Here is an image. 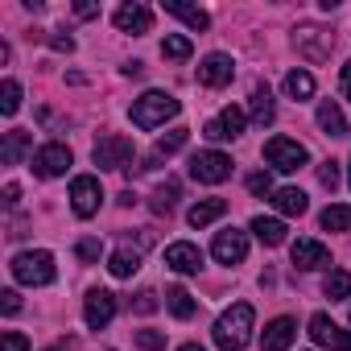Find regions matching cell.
Listing matches in <instances>:
<instances>
[{
	"label": "cell",
	"instance_id": "47",
	"mask_svg": "<svg viewBox=\"0 0 351 351\" xmlns=\"http://www.w3.org/2000/svg\"><path fill=\"white\" fill-rule=\"evenodd\" d=\"M347 182H351V161H347Z\"/></svg>",
	"mask_w": 351,
	"mask_h": 351
},
{
	"label": "cell",
	"instance_id": "6",
	"mask_svg": "<svg viewBox=\"0 0 351 351\" xmlns=\"http://www.w3.org/2000/svg\"><path fill=\"white\" fill-rule=\"evenodd\" d=\"M91 157H95V165H99V169H128V165H132V141H128V136L108 132V136H99V141H95Z\"/></svg>",
	"mask_w": 351,
	"mask_h": 351
},
{
	"label": "cell",
	"instance_id": "38",
	"mask_svg": "<svg viewBox=\"0 0 351 351\" xmlns=\"http://www.w3.org/2000/svg\"><path fill=\"white\" fill-rule=\"evenodd\" d=\"M248 191H252V195H273V178L256 169V173H248Z\"/></svg>",
	"mask_w": 351,
	"mask_h": 351
},
{
	"label": "cell",
	"instance_id": "17",
	"mask_svg": "<svg viewBox=\"0 0 351 351\" xmlns=\"http://www.w3.org/2000/svg\"><path fill=\"white\" fill-rule=\"evenodd\" d=\"M289 256H293V265H298V269H306V273H314V269H326V265H330V252H326V244H318V240H298V244L289 248Z\"/></svg>",
	"mask_w": 351,
	"mask_h": 351
},
{
	"label": "cell",
	"instance_id": "11",
	"mask_svg": "<svg viewBox=\"0 0 351 351\" xmlns=\"http://www.w3.org/2000/svg\"><path fill=\"white\" fill-rule=\"evenodd\" d=\"M83 318H87L91 330H104V326L116 318V293H108V289H91V293L83 298Z\"/></svg>",
	"mask_w": 351,
	"mask_h": 351
},
{
	"label": "cell",
	"instance_id": "31",
	"mask_svg": "<svg viewBox=\"0 0 351 351\" xmlns=\"http://www.w3.org/2000/svg\"><path fill=\"white\" fill-rule=\"evenodd\" d=\"M322 293H326L330 302H343V298H351V273H347V269H335V273L322 281Z\"/></svg>",
	"mask_w": 351,
	"mask_h": 351
},
{
	"label": "cell",
	"instance_id": "12",
	"mask_svg": "<svg viewBox=\"0 0 351 351\" xmlns=\"http://www.w3.org/2000/svg\"><path fill=\"white\" fill-rule=\"evenodd\" d=\"M211 252H215V261H219V265H240V261L248 256V236H244V232H236V228H228V232H219V236H215Z\"/></svg>",
	"mask_w": 351,
	"mask_h": 351
},
{
	"label": "cell",
	"instance_id": "29",
	"mask_svg": "<svg viewBox=\"0 0 351 351\" xmlns=\"http://www.w3.org/2000/svg\"><path fill=\"white\" fill-rule=\"evenodd\" d=\"M165 306H169L173 318H191V314H195V298H191L182 285H169V289H165Z\"/></svg>",
	"mask_w": 351,
	"mask_h": 351
},
{
	"label": "cell",
	"instance_id": "4",
	"mask_svg": "<svg viewBox=\"0 0 351 351\" xmlns=\"http://www.w3.org/2000/svg\"><path fill=\"white\" fill-rule=\"evenodd\" d=\"M191 178L195 182H207V186H219L232 178V157L219 153V149H203L191 157Z\"/></svg>",
	"mask_w": 351,
	"mask_h": 351
},
{
	"label": "cell",
	"instance_id": "18",
	"mask_svg": "<svg viewBox=\"0 0 351 351\" xmlns=\"http://www.w3.org/2000/svg\"><path fill=\"white\" fill-rule=\"evenodd\" d=\"M293 42H298V50H302L306 58H314V62H322V58L330 54V34H322V29H314V25H302V29L293 34Z\"/></svg>",
	"mask_w": 351,
	"mask_h": 351
},
{
	"label": "cell",
	"instance_id": "16",
	"mask_svg": "<svg viewBox=\"0 0 351 351\" xmlns=\"http://www.w3.org/2000/svg\"><path fill=\"white\" fill-rule=\"evenodd\" d=\"M112 21H116L120 34H149L153 29V9H145V5H120Z\"/></svg>",
	"mask_w": 351,
	"mask_h": 351
},
{
	"label": "cell",
	"instance_id": "42",
	"mask_svg": "<svg viewBox=\"0 0 351 351\" xmlns=\"http://www.w3.org/2000/svg\"><path fill=\"white\" fill-rule=\"evenodd\" d=\"M50 46H54V50H62V54H71V50H75V38H71V34H66V38L58 34V38H50Z\"/></svg>",
	"mask_w": 351,
	"mask_h": 351
},
{
	"label": "cell",
	"instance_id": "23",
	"mask_svg": "<svg viewBox=\"0 0 351 351\" xmlns=\"http://www.w3.org/2000/svg\"><path fill=\"white\" fill-rule=\"evenodd\" d=\"M25 153H29V132H25V128L5 132V141H0V161H5V165H17Z\"/></svg>",
	"mask_w": 351,
	"mask_h": 351
},
{
	"label": "cell",
	"instance_id": "27",
	"mask_svg": "<svg viewBox=\"0 0 351 351\" xmlns=\"http://www.w3.org/2000/svg\"><path fill=\"white\" fill-rule=\"evenodd\" d=\"M285 95L298 99V104L310 99V95H314V75H310V71H289V75H285Z\"/></svg>",
	"mask_w": 351,
	"mask_h": 351
},
{
	"label": "cell",
	"instance_id": "22",
	"mask_svg": "<svg viewBox=\"0 0 351 351\" xmlns=\"http://www.w3.org/2000/svg\"><path fill=\"white\" fill-rule=\"evenodd\" d=\"M318 128L326 136H347V120H343V108L335 99H322L318 104Z\"/></svg>",
	"mask_w": 351,
	"mask_h": 351
},
{
	"label": "cell",
	"instance_id": "36",
	"mask_svg": "<svg viewBox=\"0 0 351 351\" xmlns=\"http://www.w3.org/2000/svg\"><path fill=\"white\" fill-rule=\"evenodd\" d=\"M0 351H29V339L21 330H5L0 335Z\"/></svg>",
	"mask_w": 351,
	"mask_h": 351
},
{
	"label": "cell",
	"instance_id": "44",
	"mask_svg": "<svg viewBox=\"0 0 351 351\" xmlns=\"http://www.w3.org/2000/svg\"><path fill=\"white\" fill-rule=\"evenodd\" d=\"M339 87H343V95L351 99V58L343 62V75H339Z\"/></svg>",
	"mask_w": 351,
	"mask_h": 351
},
{
	"label": "cell",
	"instance_id": "19",
	"mask_svg": "<svg viewBox=\"0 0 351 351\" xmlns=\"http://www.w3.org/2000/svg\"><path fill=\"white\" fill-rule=\"evenodd\" d=\"M186 141H191V128H169L165 136H157V145H153V157H149V161H145L141 169H153V165H157L161 157H173V153H178V149H182Z\"/></svg>",
	"mask_w": 351,
	"mask_h": 351
},
{
	"label": "cell",
	"instance_id": "13",
	"mask_svg": "<svg viewBox=\"0 0 351 351\" xmlns=\"http://www.w3.org/2000/svg\"><path fill=\"white\" fill-rule=\"evenodd\" d=\"M232 75H236V62H232L228 54H207V58L199 62V83H203V87H228Z\"/></svg>",
	"mask_w": 351,
	"mask_h": 351
},
{
	"label": "cell",
	"instance_id": "32",
	"mask_svg": "<svg viewBox=\"0 0 351 351\" xmlns=\"http://www.w3.org/2000/svg\"><path fill=\"white\" fill-rule=\"evenodd\" d=\"M322 228H326V232H351V207L330 203V207L322 211Z\"/></svg>",
	"mask_w": 351,
	"mask_h": 351
},
{
	"label": "cell",
	"instance_id": "39",
	"mask_svg": "<svg viewBox=\"0 0 351 351\" xmlns=\"http://www.w3.org/2000/svg\"><path fill=\"white\" fill-rule=\"evenodd\" d=\"M132 310H136V314H153V310H157V293H153V289H141L136 302H132Z\"/></svg>",
	"mask_w": 351,
	"mask_h": 351
},
{
	"label": "cell",
	"instance_id": "41",
	"mask_svg": "<svg viewBox=\"0 0 351 351\" xmlns=\"http://www.w3.org/2000/svg\"><path fill=\"white\" fill-rule=\"evenodd\" d=\"M0 310H5V314H17V310H21V298H17V289H5V293H0Z\"/></svg>",
	"mask_w": 351,
	"mask_h": 351
},
{
	"label": "cell",
	"instance_id": "35",
	"mask_svg": "<svg viewBox=\"0 0 351 351\" xmlns=\"http://www.w3.org/2000/svg\"><path fill=\"white\" fill-rule=\"evenodd\" d=\"M339 178H343V173H339V161H322V165H318V182H322L326 191H335Z\"/></svg>",
	"mask_w": 351,
	"mask_h": 351
},
{
	"label": "cell",
	"instance_id": "40",
	"mask_svg": "<svg viewBox=\"0 0 351 351\" xmlns=\"http://www.w3.org/2000/svg\"><path fill=\"white\" fill-rule=\"evenodd\" d=\"M79 261H99V252H104V244L99 240H79Z\"/></svg>",
	"mask_w": 351,
	"mask_h": 351
},
{
	"label": "cell",
	"instance_id": "28",
	"mask_svg": "<svg viewBox=\"0 0 351 351\" xmlns=\"http://www.w3.org/2000/svg\"><path fill=\"white\" fill-rule=\"evenodd\" d=\"M273 116H277L273 91H269V87H256V91H252V120L265 128V124H273Z\"/></svg>",
	"mask_w": 351,
	"mask_h": 351
},
{
	"label": "cell",
	"instance_id": "7",
	"mask_svg": "<svg viewBox=\"0 0 351 351\" xmlns=\"http://www.w3.org/2000/svg\"><path fill=\"white\" fill-rule=\"evenodd\" d=\"M99 203H104L99 178H95V173H79V178L71 182V211H75L79 219H91V215L99 211Z\"/></svg>",
	"mask_w": 351,
	"mask_h": 351
},
{
	"label": "cell",
	"instance_id": "10",
	"mask_svg": "<svg viewBox=\"0 0 351 351\" xmlns=\"http://www.w3.org/2000/svg\"><path fill=\"white\" fill-rule=\"evenodd\" d=\"M244 124H248V116L240 108H223L215 120L203 124V136L207 141H236V136H244Z\"/></svg>",
	"mask_w": 351,
	"mask_h": 351
},
{
	"label": "cell",
	"instance_id": "5",
	"mask_svg": "<svg viewBox=\"0 0 351 351\" xmlns=\"http://www.w3.org/2000/svg\"><path fill=\"white\" fill-rule=\"evenodd\" d=\"M265 161H269L277 173H298V169L310 161V153H306V145H298V141H289V136H273V141L265 145Z\"/></svg>",
	"mask_w": 351,
	"mask_h": 351
},
{
	"label": "cell",
	"instance_id": "20",
	"mask_svg": "<svg viewBox=\"0 0 351 351\" xmlns=\"http://www.w3.org/2000/svg\"><path fill=\"white\" fill-rule=\"evenodd\" d=\"M141 269V248H132V244H120L112 256H108V273L112 277H132Z\"/></svg>",
	"mask_w": 351,
	"mask_h": 351
},
{
	"label": "cell",
	"instance_id": "15",
	"mask_svg": "<svg viewBox=\"0 0 351 351\" xmlns=\"http://www.w3.org/2000/svg\"><path fill=\"white\" fill-rule=\"evenodd\" d=\"M165 265L173 269V273H199L203 269V252L195 248V244H186V240H178V244H169L165 248Z\"/></svg>",
	"mask_w": 351,
	"mask_h": 351
},
{
	"label": "cell",
	"instance_id": "14",
	"mask_svg": "<svg viewBox=\"0 0 351 351\" xmlns=\"http://www.w3.org/2000/svg\"><path fill=\"white\" fill-rule=\"evenodd\" d=\"M293 339H298V322L281 314V318H273V322L265 326L261 347H265V351H289V347H293Z\"/></svg>",
	"mask_w": 351,
	"mask_h": 351
},
{
	"label": "cell",
	"instance_id": "9",
	"mask_svg": "<svg viewBox=\"0 0 351 351\" xmlns=\"http://www.w3.org/2000/svg\"><path fill=\"white\" fill-rule=\"evenodd\" d=\"M310 339L318 347H330V351H351V335L330 318V314H314L310 318Z\"/></svg>",
	"mask_w": 351,
	"mask_h": 351
},
{
	"label": "cell",
	"instance_id": "37",
	"mask_svg": "<svg viewBox=\"0 0 351 351\" xmlns=\"http://www.w3.org/2000/svg\"><path fill=\"white\" fill-rule=\"evenodd\" d=\"M136 347H145V351H161V347H165V335H161V330H136Z\"/></svg>",
	"mask_w": 351,
	"mask_h": 351
},
{
	"label": "cell",
	"instance_id": "21",
	"mask_svg": "<svg viewBox=\"0 0 351 351\" xmlns=\"http://www.w3.org/2000/svg\"><path fill=\"white\" fill-rule=\"evenodd\" d=\"M161 9H165L169 17H178V21H186V25H191L195 34L211 25V17H207V9H195V5H182V0H165V5H161Z\"/></svg>",
	"mask_w": 351,
	"mask_h": 351
},
{
	"label": "cell",
	"instance_id": "24",
	"mask_svg": "<svg viewBox=\"0 0 351 351\" xmlns=\"http://www.w3.org/2000/svg\"><path fill=\"white\" fill-rule=\"evenodd\" d=\"M273 207H277L281 215H306L310 199H306L298 186H281V191H273Z\"/></svg>",
	"mask_w": 351,
	"mask_h": 351
},
{
	"label": "cell",
	"instance_id": "8",
	"mask_svg": "<svg viewBox=\"0 0 351 351\" xmlns=\"http://www.w3.org/2000/svg\"><path fill=\"white\" fill-rule=\"evenodd\" d=\"M71 149L66 145H58V141H50V145H42L38 153H34V173L38 178H62V173L71 169Z\"/></svg>",
	"mask_w": 351,
	"mask_h": 351
},
{
	"label": "cell",
	"instance_id": "25",
	"mask_svg": "<svg viewBox=\"0 0 351 351\" xmlns=\"http://www.w3.org/2000/svg\"><path fill=\"white\" fill-rule=\"evenodd\" d=\"M223 211H228V199H203V203L191 207L186 219H191V228H207V223H215Z\"/></svg>",
	"mask_w": 351,
	"mask_h": 351
},
{
	"label": "cell",
	"instance_id": "48",
	"mask_svg": "<svg viewBox=\"0 0 351 351\" xmlns=\"http://www.w3.org/2000/svg\"><path fill=\"white\" fill-rule=\"evenodd\" d=\"M50 351H58V347H50Z\"/></svg>",
	"mask_w": 351,
	"mask_h": 351
},
{
	"label": "cell",
	"instance_id": "43",
	"mask_svg": "<svg viewBox=\"0 0 351 351\" xmlns=\"http://www.w3.org/2000/svg\"><path fill=\"white\" fill-rule=\"evenodd\" d=\"M17 203H21V186L9 182V186H5V207H17Z\"/></svg>",
	"mask_w": 351,
	"mask_h": 351
},
{
	"label": "cell",
	"instance_id": "34",
	"mask_svg": "<svg viewBox=\"0 0 351 351\" xmlns=\"http://www.w3.org/2000/svg\"><path fill=\"white\" fill-rule=\"evenodd\" d=\"M17 108H21V83L17 79H5V87H0V112L13 116Z\"/></svg>",
	"mask_w": 351,
	"mask_h": 351
},
{
	"label": "cell",
	"instance_id": "46",
	"mask_svg": "<svg viewBox=\"0 0 351 351\" xmlns=\"http://www.w3.org/2000/svg\"><path fill=\"white\" fill-rule=\"evenodd\" d=\"M178 351H207V347H203V343H182Z\"/></svg>",
	"mask_w": 351,
	"mask_h": 351
},
{
	"label": "cell",
	"instance_id": "1",
	"mask_svg": "<svg viewBox=\"0 0 351 351\" xmlns=\"http://www.w3.org/2000/svg\"><path fill=\"white\" fill-rule=\"evenodd\" d=\"M252 322H256V314H252V306L248 302H236L232 310H223L219 314V322H215V347L219 351H244L248 347V339H252Z\"/></svg>",
	"mask_w": 351,
	"mask_h": 351
},
{
	"label": "cell",
	"instance_id": "26",
	"mask_svg": "<svg viewBox=\"0 0 351 351\" xmlns=\"http://www.w3.org/2000/svg\"><path fill=\"white\" fill-rule=\"evenodd\" d=\"M252 232H256V240H261V244H269V248L285 244V223H281V219H273V215H256V219H252Z\"/></svg>",
	"mask_w": 351,
	"mask_h": 351
},
{
	"label": "cell",
	"instance_id": "3",
	"mask_svg": "<svg viewBox=\"0 0 351 351\" xmlns=\"http://www.w3.org/2000/svg\"><path fill=\"white\" fill-rule=\"evenodd\" d=\"M13 277L21 285H50L58 277V269H54V256L46 248H34V252H17L13 256Z\"/></svg>",
	"mask_w": 351,
	"mask_h": 351
},
{
	"label": "cell",
	"instance_id": "33",
	"mask_svg": "<svg viewBox=\"0 0 351 351\" xmlns=\"http://www.w3.org/2000/svg\"><path fill=\"white\" fill-rule=\"evenodd\" d=\"M173 203H178V182L169 178L165 186H157V195H153V203H149V207H153L157 215H169V211H173Z\"/></svg>",
	"mask_w": 351,
	"mask_h": 351
},
{
	"label": "cell",
	"instance_id": "2",
	"mask_svg": "<svg viewBox=\"0 0 351 351\" xmlns=\"http://www.w3.org/2000/svg\"><path fill=\"white\" fill-rule=\"evenodd\" d=\"M182 112V104L178 99H173L169 91H145L141 99H132V124L136 128H161L165 120H173V116H178Z\"/></svg>",
	"mask_w": 351,
	"mask_h": 351
},
{
	"label": "cell",
	"instance_id": "45",
	"mask_svg": "<svg viewBox=\"0 0 351 351\" xmlns=\"http://www.w3.org/2000/svg\"><path fill=\"white\" fill-rule=\"evenodd\" d=\"M75 13L87 21V17H99V5H75Z\"/></svg>",
	"mask_w": 351,
	"mask_h": 351
},
{
	"label": "cell",
	"instance_id": "30",
	"mask_svg": "<svg viewBox=\"0 0 351 351\" xmlns=\"http://www.w3.org/2000/svg\"><path fill=\"white\" fill-rule=\"evenodd\" d=\"M161 54H165L169 62H186V58L195 54V46H191V38H186V34H165Z\"/></svg>",
	"mask_w": 351,
	"mask_h": 351
}]
</instances>
